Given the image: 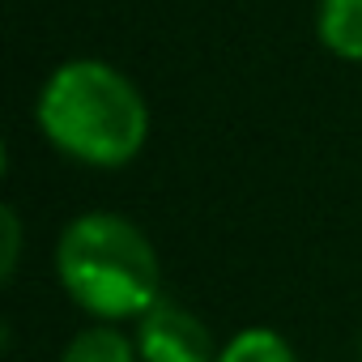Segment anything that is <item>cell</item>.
Here are the masks:
<instances>
[{"mask_svg":"<svg viewBox=\"0 0 362 362\" xmlns=\"http://www.w3.org/2000/svg\"><path fill=\"white\" fill-rule=\"evenodd\" d=\"M35 128L64 162L86 170L132 166L153 132L149 98L119 64L103 56L60 60L35 94Z\"/></svg>","mask_w":362,"mask_h":362,"instance_id":"obj_1","label":"cell"},{"mask_svg":"<svg viewBox=\"0 0 362 362\" xmlns=\"http://www.w3.org/2000/svg\"><path fill=\"white\" fill-rule=\"evenodd\" d=\"M52 273L64 298L98 324H136L162 294L166 269L145 226L119 209L69 218L52 247Z\"/></svg>","mask_w":362,"mask_h":362,"instance_id":"obj_2","label":"cell"},{"mask_svg":"<svg viewBox=\"0 0 362 362\" xmlns=\"http://www.w3.org/2000/svg\"><path fill=\"white\" fill-rule=\"evenodd\" d=\"M136 354L141 362H218L222 341H214L205 315H197L188 303L162 294L136 324Z\"/></svg>","mask_w":362,"mask_h":362,"instance_id":"obj_3","label":"cell"},{"mask_svg":"<svg viewBox=\"0 0 362 362\" xmlns=\"http://www.w3.org/2000/svg\"><path fill=\"white\" fill-rule=\"evenodd\" d=\"M315 39L341 64H362V0H315Z\"/></svg>","mask_w":362,"mask_h":362,"instance_id":"obj_4","label":"cell"},{"mask_svg":"<svg viewBox=\"0 0 362 362\" xmlns=\"http://www.w3.org/2000/svg\"><path fill=\"white\" fill-rule=\"evenodd\" d=\"M56 362H141V354H136V337H132L128 324L90 320L86 328H77L60 345Z\"/></svg>","mask_w":362,"mask_h":362,"instance_id":"obj_5","label":"cell"},{"mask_svg":"<svg viewBox=\"0 0 362 362\" xmlns=\"http://www.w3.org/2000/svg\"><path fill=\"white\" fill-rule=\"evenodd\" d=\"M218 362H303L294 341L273 324H247L222 341Z\"/></svg>","mask_w":362,"mask_h":362,"instance_id":"obj_6","label":"cell"},{"mask_svg":"<svg viewBox=\"0 0 362 362\" xmlns=\"http://www.w3.org/2000/svg\"><path fill=\"white\" fill-rule=\"evenodd\" d=\"M22 239H26V226H22L18 205H0V277H5V281L18 277V264H22Z\"/></svg>","mask_w":362,"mask_h":362,"instance_id":"obj_7","label":"cell"},{"mask_svg":"<svg viewBox=\"0 0 362 362\" xmlns=\"http://www.w3.org/2000/svg\"><path fill=\"white\" fill-rule=\"evenodd\" d=\"M358 358H362V341H358Z\"/></svg>","mask_w":362,"mask_h":362,"instance_id":"obj_8","label":"cell"}]
</instances>
